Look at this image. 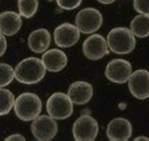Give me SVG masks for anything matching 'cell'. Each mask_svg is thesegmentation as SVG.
I'll return each instance as SVG.
<instances>
[{
  "label": "cell",
  "instance_id": "obj_1",
  "mask_svg": "<svg viewBox=\"0 0 149 141\" xmlns=\"http://www.w3.org/2000/svg\"><path fill=\"white\" fill-rule=\"evenodd\" d=\"M45 73H47V69L41 59L38 57L23 59L14 68L15 79L25 85H34L40 82L44 79Z\"/></svg>",
  "mask_w": 149,
  "mask_h": 141
},
{
  "label": "cell",
  "instance_id": "obj_2",
  "mask_svg": "<svg viewBox=\"0 0 149 141\" xmlns=\"http://www.w3.org/2000/svg\"><path fill=\"white\" fill-rule=\"evenodd\" d=\"M14 111L22 121H33L41 113V100L34 93H23L15 97Z\"/></svg>",
  "mask_w": 149,
  "mask_h": 141
},
{
  "label": "cell",
  "instance_id": "obj_3",
  "mask_svg": "<svg viewBox=\"0 0 149 141\" xmlns=\"http://www.w3.org/2000/svg\"><path fill=\"white\" fill-rule=\"evenodd\" d=\"M107 44L111 53L125 55L134 50L135 36L128 28H114L108 32Z\"/></svg>",
  "mask_w": 149,
  "mask_h": 141
},
{
  "label": "cell",
  "instance_id": "obj_4",
  "mask_svg": "<svg viewBox=\"0 0 149 141\" xmlns=\"http://www.w3.org/2000/svg\"><path fill=\"white\" fill-rule=\"evenodd\" d=\"M73 105L68 94L54 93L47 101V111L55 120H65L72 116Z\"/></svg>",
  "mask_w": 149,
  "mask_h": 141
},
{
  "label": "cell",
  "instance_id": "obj_5",
  "mask_svg": "<svg viewBox=\"0 0 149 141\" xmlns=\"http://www.w3.org/2000/svg\"><path fill=\"white\" fill-rule=\"evenodd\" d=\"M103 25V15L98 9L85 8L75 16V26L81 34H93Z\"/></svg>",
  "mask_w": 149,
  "mask_h": 141
},
{
  "label": "cell",
  "instance_id": "obj_6",
  "mask_svg": "<svg viewBox=\"0 0 149 141\" xmlns=\"http://www.w3.org/2000/svg\"><path fill=\"white\" fill-rule=\"evenodd\" d=\"M31 134L38 141H50L58 134V124L50 115H39L31 122Z\"/></svg>",
  "mask_w": 149,
  "mask_h": 141
},
{
  "label": "cell",
  "instance_id": "obj_7",
  "mask_svg": "<svg viewBox=\"0 0 149 141\" xmlns=\"http://www.w3.org/2000/svg\"><path fill=\"white\" fill-rule=\"evenodd\" d=\"M98 132V122L90 115H81L73 125V136L77 141H94Z\"/></svg>",
  "mask_w": 149,
  "mask_h": 141
},
{
  "label": "cell",
  "instance_id": "obj_8",
  "mask_svg": "<svg viewBox=\"0 0 149 141\" xmlns=\"http://www.w3.org/2000/svg\"><path fill=\"white\" fill-rule=\"evenodd\" d=\"M128 89L130 94L138 100H146L149 97V71L139 69L132 73L128 79Z\"/></svg>",
  "mask_w": 149,
  "mask_h": 141
},
{
  "label": "cell",
  "instance_id": "obj_9",
  "mask_svg": "<svg viewBox=\"0 0 149 141\" xmlns=\"http://www.w3.org/2000/svg\"><path fill=\"white\" fill-rule=\"evenodd\" d=\"M132 64L124 59H114L107 64L105 76L109 81L115 84H124L132 74Z\"/></svg>",
  "mask_w": 149,
  "mask_h": 141
},
{
  "label": "cell",
  "instance_id": "obj_10",
  "mask_svg": "<svg viewBox=\"0 0 149 141\" xmlns=\"http://www.w3.org/2000/svg\"><path fill=\"white\" fill-rule=\"evenodd\" d=\"M83 53L86 59L89 60H100L105 55H108L109 49L107 44V39H104L99 34L90 35L83 43Z\"/></svg>",
  "mask_w": 149,
  "mask_h": 141
},
{
  "label": "cell",
  "instance_id": "obj_11",
  "mask_svg": "<svg viewBox=\"0 0 149 141\" xmlns=\"http://www.w3.org/2000/svg\"><path fill=\"white\" fill-rule=\"evenodd\" d=\"M80 38V31L75 25L63 23L54 30V40L59 48L74 46Z\"/></svg>",
  "mask_w": 149,
  "mask_h": 141
},
{
  "label": "cell",
  "instance_id": "obj_12",
  "mask_svg": "<svg viewBox=\"0 0 149 141\" xmlns=\"http://www.w3.org/2000/svg\"><path fill=\"white\" fill-rule=\"evenodd\" d=\"M132 124L128 119L115 118L107 126V138L110 141H127L132 138Z\"/></svg>",
  "mask_w": 149,
  "mask_h": 141
},
{
  "label": "cell",
  "instance_id": "obj_13",
  "mask_svg": "<svg viewBox=\"0 0 149 141\" xmlns=\"http://www.w3.org/2000/svg\"><path fill=\"white\" fill-rule=\"evenodd\" d=\"M93 86L86 81H75L70 84L68 89V96L75 105H85L93 97Z\"/></svg>",
  "mask_w": 149,
  "mask_h": 141
},
{
  "label": "cell",
  "instance_id": "obj_14",
  "mask_svg": "<svg viewBox=\"0 0 149 141\" xmlns=\"http://www.w3.org/2000/svg\"><path fill=\"white\" fill-rule=\"evenodd\" d=\"M41 61L45 69L50 73H59L68 64V57L65 53L60 49H50L43 53Z\"/></svg>",
  "mask_w": 149,
  "mask_h": 141
},
{
  "label": "cell",
  "instance_id": "obj_15",
  "mask_svg": "<svg viewBox=\"0 0 149 141\" xmlns=\"http://www.w3.org/2000/svg\"><path fill=\"white\" fill-rule=\"evenodd\" d=\"M22 15L15 11L0 13V32L4 36H13L22 29Z\"/></svg>",
  "mask_w": 149,
  "mask_h": 141
},
{
  "label": "cell",
  "instance_id": "obj_16",
  "mask_svg": "<svg viewBox=\"0 0 149 141\" xmlns=\"http://www.w3.org/2000/svg\"><path fill=\"white\" fill-rule=\"evenodd\" d=\"M50 43H52L50 32L44 28H40V29H36V30L31 31L28 38L29 49L36 54L45 53L50 48Z\"/></svg>",
  "mask_w": 149,
  "mask_h": 141
},
{
  "label": "cell",
  "instance_id": "obj_17",
  "mask_svg": "<svg viewBox=\"0 0 149 141\" xmlns=\"http://www.w3.org/2000/svg\"><path fill=\"white\" fill-rule=\"evenodd\" d=\"M130 31L140 39L149 36V15H136L130 23Z\"/></svg>",
  "mask_w": 149,
  "mask_h": 141
},
{
  "label": "cell",
  "instance_id": "obj_18",
  "mask_svg": "<svg viewBox=\"0 0 149 141\" xmlns=\"http://www.w3.org/2000/svg\"><path fill=\"white\" fill-rule=\"evenodd\" d=\"M15 96L10 90L0 89V116H5L10 113L11 109H14Z\"/></svg>",
  "mask_w": 149,
  "mask_h": 141
},
{
  "label": "cell",
  "instance_id": "obj_19",
  "mask_svg": "<svg viewBox=\"0 0 149 141\" xmlns=\"http://www.w3.org/2000/svg\"><path fill=\"white\" fill-rule=\"evenodd\" d=\"M39 8V0H18L19 14L26 19L33 18Z\"/></svg>",
  "mask_w": 149,
  "mask_h": 141
},
{
  "label": "cell",
  "instance_id": "obj_20",
  "mask_svg": "<svg viewBox=\"0 0 149 141\" xmlns=\"http://www.w3.org/2000/svg\"><path fill=\"white\" fill-rule=\"evenodd\" d=\"M14 79H15L14 68H11L9 64L0 63V89L11 84V81Z\"/></svg>",
  "mask_w": 149,
  "mask_h": 141
},
{
  "label": "cell",
  "instance_id": "obj_21",
  "mask_svg": "<svg viewBox=\"0 0 149 141\" xmlns=\"http://www.w3.org/2000/svg\"><path fill=\"white\" fill-rule=\"evenodd\" d=\"M83 0H56V4L60 9L64 10H74L80 6Z\"/></svg>",
  "mask_w": 149,
  "mask_h": 141
},
{
  "label": "cell",
  "instance_id": "obj_22",
  "mask_svg": "<svg viewBox=\"0 0 149 141\" xmlns=\"http://www.w3.org/2000/svg\"><path fill=\"white\" fill-rule=\"evenodd\" d=\"M133 6L138 14L149 15V0H134Z\"/></svg>",
  "mask_w": 149,
  "mask_h": 141
},
{
  "label": "cell",
  "instance_id": "obj_23",
  "mask_svg": "<svg viewBox=\"0 0 149 141\" xmlns=\"http://www.w3.org/2000/svg\"><path fill=\"white\" fill-rule=\"evenodd\" d=\"M6 48H8V43H6V39L1 32H0V57H1L4 54L6 51Z\"/></svg>",
  "mask_w": 149,
  "mask_h": 141
},
{
  "label": "cell",
  "instance_id": "obj_24",
  "mask_svg": "<svg viewBox=\"0 0 149 141\" xmlns=\"http://www.w3.org/2000/svg\"><path fill=\"white\" fill-rule=\"evenodd\" d=\"M5 140H6V141H14V140H20V141H24V140H25V138H24L23 135H20V134H14V135L8 136V138H6Z\"/></svg>",
  "mask_w": 149,
  "mask_h": 141
},
{
  "label": "cell",
  "instance_id": "obj_25",
  "mask_svg": "<svg viewBox=\"0 0 149 141\" xmlns=\"http://www.w3.org/2000/svg\"><path fill=\"white\" fill-rule=\"evenodd\" d=\"M97 1H99L100 4H104V5H108V4H113L115 0H97Z\"/></svg>",
  "mask_w": 149,
  "mask_h": 141
},
{
  "label": "cell",
  "instance_id": "obj_26",
  "mask_svg": "<svg viewBox=\"0 0 149 141\" xmlns=\"http://www.w3.org/2000/svg\"><path fill=\"white\" fill-rule=\"evenodd\" d=\"M135 141H140V140H143V141H148L149 139L148 138H146V136H138V138L136 139H134Z\"/></svg>",
  "mask_w": 149,
  "mask_h": 141
}]
</instances>
